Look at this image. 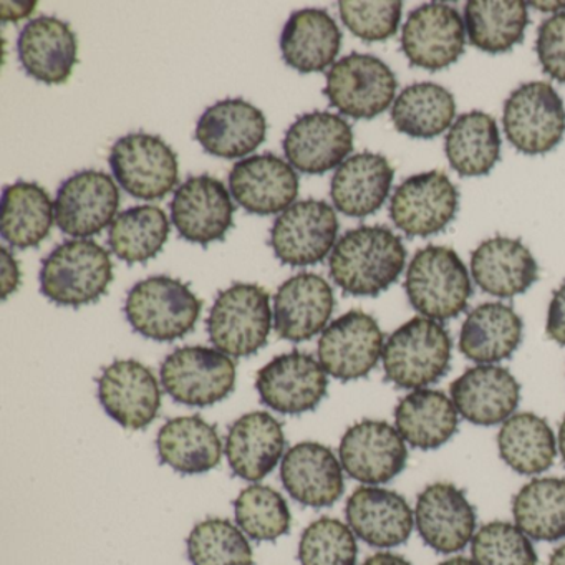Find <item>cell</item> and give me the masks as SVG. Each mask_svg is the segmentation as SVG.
Instances as JSON below:
<instances>
[{"mask_svg": "<svg viewBox=\"0 0 565 565\" xmlns=\"http://www.w3.org/2000/svg\"><path fill=\"white\" fill-rule=\"evenodd\" d=\"M502 461L519 475H539L554 465L557 445L551 426L534 413H515L498 435Z\"/></svg>", "mask_w": 565, "mask_h": 565, "instance_id": "obj_39", "label": "cell"}, {"mask_svg": "<svg viewBox=\"0 0 565 565\" xmlns=\"http://www.w3.org/2000/svg\"><path fill=\"white\" fill-rule=\"evenodd\" d=\"M356 557L355 534L339 519H317L300 535V565H356Z\"/></svg>", "mask_w": 565, "mask_h": 565, "instance_id": "obj_45", "label": "cell"}, {"mask_svg": "<svg viewBox=\"0 0 565 565\" xmlns=\"http://www.w3.org/2000/svg\"><path fill=\"white\" fill-rule=\"evenodd\" d=\"M125 316L135 332L157 342H173L193 332L203 300L183 280L153 276L131 287Z\"/></svg>", "mask_w": 565, "mask_h": 565, "instance_id": "obj_4", "label": "cell"}, {"mask_svg": "<svg viewBox=\"0 0 565 565\" xmlns=\"http://www.w3.org/2000/svg\"><path fill=\"white\" fill-rule=\"evenodd\" d=\"M527 6L542 12H557L565 9V2H529Z\"/></svg>", "mask_w": 565, "mask_h": 565, "instance_id": "obj_53", "label": "cell"}, {"mask_svg": "<svg viewBox=\"0 0 565 565\" xmlns=\"http://www.w3.org/2000/svg\"><path fill=\"white\" fill-rule=\"evenodd\" d=\"M405 290L413 309L436 322L465 312L472 297L468 267L445 246H426L415 254L406 270Z\"/></svg>", "mask_w": 565, "mask_h": 565, "instance_id": "obj_5", "label": "cell"}, {"mask_svg": "<svg viewBox=\"0 0 565 565\" xmlns=\"http://www.w3.org/2000/svg\"><path fill=\"white\" fill-rule=\"evenodd\" d=\"M282 148L290 167L300 173L323 174L345 163L352 153V127L330 111L300 115L287 130Z\"/></svg>", "mask_w": 565, "mask_h": 565, "instance_id": "obj_20", "label": "cell"}, {"mask_svg": "<svg viewBox=\"0 0 565 565\" xmlns=\"http://www.w3.org/2000/svg\"><path fill=\"white\" fill-rule=\"evenodd\" d=\"M256 388L264 405L280 415L313 412L327 396L329 379L316 356L292 350L257 372Z\"/></svg>", "mask_w": 565, "mask_h": 565, "instance_id": "obj_14", "label": "cell"}, {"mask_svg": "<svg viewBox=\"0 0 565 565\" xmlns=\"http://www.w3.org/2000/svg\"><path fill=\"white\" fill-rule=\"evenodd\" d=\"M471 274L482 292L511 299L531 289L539 266L521 239L495 236L472 250Z\"/></svg>", "mask_w": 565, "mask_h": 565, "instance_id": "obj_30", "label": "cell"}, {"mask_svg": "<svg viewBox=\"0 0 565 565\" xmlns=\"http://www.w3.org/2000/svg\"><path fill=\"white\" fill-rule=\"evenodd\" d=\"M548 565H565V544L558 545L548 558Z\"/></svg>", "mask_w": 565, "mask_h": 565, "instance_id": "obj_54", "label": "cell"}, {"mask_svg": "<svg viewBox=\"0 0 565 565\" xmlns=\"http://www.w3.org/2000/svg\"><path fill=\"white\" fill-rule=\"evenodd\" d=\"M0 253H2V299L6 300L21 286V267L8 247H2Z\"/></svg>", "mask_w": 565, "mask_h": 565, "instance_id": "obj_50", "label": "cell"}, {"mask_svg": "<svg viewBox=\"0 0 565 565\" xmlns=\"http://www.w3.org/2000/svg\"><path fill=\"white\" fill-rule=\"evenodd\" d=\"M403 241L386 226L347 231L329 259L333 282L353 297H379L405 270Z\"/></svg>", "mask_w": 565, "mask_h": 565, "instance_id": "obj_1", "label": "cell"}, {"mask_svg": "<svg viewBox=\"0 0 565 565\" xmlns=\"http://www.w3.org/2000/svg\"><path fill=\"white\" fill-rule=\"evenodd\" d=\"M535 52L544 74L565 84V11L539 25Z\"/></svg>", "mask_w": 565, "mask_h": 565, "instance_id": "obj_48", "label": "cell"}, {"mask_svg": "<svg viewBox=\"0 0 565 565\" xmlns=\"http://www.w3.org/2000/svg\"><path fill=\"white\" fill-rule=\"evenodd\" d=\"M339 220L326 201L306 200L287 207L270 230L269 244L280 263L306 267L322 263L335 247Z\"/></svg>", "mask_w": 565, "mask_h": 565, "instance_id": "obj_11", "label": "cell"}, {"mask_svg": "<svg viewBox=\"0 0 565 565\" xmlns=\"http://www.w3.org/2000/svg\"><path fill=\"white\" fill-rule=\"evenodd\" d=\"M547 335L565 345V282L552 296L547 312Z\"/></svg>", "mask_w": 565, "mask_h": 565, "instance_id": "obj_49", "label": "cell"}, {"mask_svg": "<svg viewBox=\"0 0 565 565\" xmlns=\"http://www.w3.org/2000/svg\"><path fill=\"white\" fill-rule=\"evenodd\" d=\"M206 327L220 352L234 359L254 355L266 347L273 327L269 292L257 284H233L217 294Z\"/></svg>", "mask_w": 565, "mask_h": 565, "instance_id": "obj_6", "label": "cell"}, {"mask_svg": "<svg viewBox=\"0 0 565 565\" xmlns=\"http://www.w3.org/2000/svg\"><path fill=\"white\" fill-rule=\"evenodd\" d=\"M458 409L439 390H413L395 408L396 429L413 448L429 451L458 431Z\"/></svg>", "mask_w": 565, "mask_h": 565, "instance_id": "obj_35", "label": "cell"}, {"mask_svg": "<svg viewBox=\"0 0 565 565\" xmlns=\"http://www.w3.org/2000/svg\"><path fill=\"white\" fill-rule=\"evenodd\" d=\"M382 329L370 313L350 310L333 320L319 339L320 365L342 382L365 379L383 353Z\"/></svg>", "mask_w": 565, "mask_h": 565, "instance_id": "obj_13", "label": "cell"}, {"mask_svg": "<svg viewBox=\"0 0 565 565\" xmlns=\"http://www.w3.org/2000/svg\"><path fill=\"white\" fill-rule=\"evenodd\" d=\"M170 221L158 206H135L115 217L108 233L111 253L127 264L154 259L170 237Z\"/></svg>", "mask_w": 565, "mask_h": 565, "instance_id": "obj_42", "label": "cell"}, {"mask_svg": "<svg viewBox=\"0 0 565 565\" xmlns=\"http://www.w3.org/2000/svg\"><path fill=\"white\" fill-rule=\"evenodd\" d=\"M0 8H2V21L18 22L21 19L29 18L38 8V2H9V0H4Z\"/></svg>", "mask_w": 565, "mask_h": 565, "instance_id": "obj_51", "label": "cell"}, {"mask_svg": "<svg viewBox=\"0 0 565 565\" xmlns=\"http://www.w3.org/2000/svg\"><path fill=\"white\" fill-rule=\"evenodd\" d=\"M108 161L120 186L138 200H163L180 181L177 153L157 135L138 131L120 138Z\"/></svg>", "mask_w": 565, "mask_h": 565, "instance_id": "obj_10", "label": "cell"}, {"mask_svg": "<svg viewBox=\"0 0 565 565\" xmlns=\"http://www.w3.org/2000/svg\"><path fill=\"white\" fill-rule=\"evenodd\" d=\"M445 153L459 177L491 173L501 158V135L494 118L479 110L459 115L446 135Z\"/></svg>", "mask_w": 565, "mask_h": 565, "instance_id": "obj_37", "label": "cell"}, {"mask_svg": "<svg viewBox=\"0 0 565 565\" xmlns=\"http://www.w3.org/2000/svg\"><path fill=\"white\" fill-rule=\"evenodd\" d=\"M419 537L439 554L462 551L476 534V511L466 492L451 482H435L416 499Z\"/></svg>", "mask_w": 565, "mask_h": 565, "instance_id": "obj_21", "label": "cell"}, {"mask_svg": "<svg viewBox=\"0 0 565 565\" xmlns=\"http://www.w3.org/2000/svg\"><path fill=\"white\" fill-rule=\"evenodd\" d=\"M55 204L41 184L18 181L2 193L0 234L9 246L18 249L38 247L47 239L55 220Z\"/></svg>", "mask_w": 565, "mask_h": 565, "instance_id": "obj_36", "label": "cell"}, {"mask_svg": "<svg viewBox=\"0 0 565 565\" xmlns=\"http://www.w3.org/2000/svg\"><path fill=\"white\" fill-rule=\"evenodd\" d=\"M465 24L469 42L488 54H504L524 41L527 4L521 0H471Z\"/></svg>", "mask_w": 565, "mask_h": 565, "instance_id": "obj_38", "label": "cell"}, {"mask_svg": "<svg viewBox=\"0 0 565 565\" xmlns=\"http://www.w3.org/2000/svg\"><path fill=\"white\" fill-rule=\"evenodd\" d=\"M343 471L363 484H385L405 469L408 448L398 429L382 419H362L339 446Z\"/></svg>", "mask_w": 565, "mask_h": 565, "instance_id": "obj_15", "label": "cell"}, {"mask_svg": "<svg viewBox=\"0 0 565 565\" xmlns=\"http://www.w3.org/2000/svg\"><path fill=\"white\" fill-rule=\"evenodd\" d=\"M266 135V115L243 98H230L201 115L194 137L206 153L234 160L254 153Z\"/></svg>", "mask_w": 565, "mask_h": 565, "instance_id": "obj_26", "label": "cell"}, {"mask_svg": "<svg viewBox=\"0 0 565 565\" xmlns=\"http://www.w3.org/2000/svg\"><path fill=\"white\" fill-rule=\"evenodd\" d=\"M524 323L512 307L486 302L471 310L459 333V352L479 365L509 359L522 342Z\"/></svg>", "mask_w": 565, "mask_h": 565, "instance_id": "obj_33", "label": "cell"}, {"mask_svg": "<svg viewBox=\"0 0 565 565\" xmlns=\"http://www.w3.org/2000/svg\"><path fill=\"white\" fill-rule=\"evenodd\" d=\"M161 385L177 403L186 406L216 405L236 386V363L210 347H181L161 363Z\"/></svg>", "mask_w": 565, "mask_h": 565, "instance_id": "obj_7", "label": "cell"}, {"mask_svg": "<svg viewBox=\"0 0 565 565\" xmlns=\"http://www.w3.org/2000/svg\"><path fill=\"white\" fill-rule=\"evenodd\" d=\"M18 55L29 77L45 85L65 84L78 62L77 35L67 22L42 15L22 29Z\"/></svg>", "mask_w": 565, "mask_h": 565, "instance_id": "obj_28", "label": "cell"}, {"mask_svg": "<svg viewBox=\"0 0 565 565\" xmlns=\"http://www.w3.org/2000/svg\"><path fill=\"white\" fill-rule=\"evenodd\" d=\"M342 45V31L326 9H302L292 12L280 35L284 62L299 74L326 71Z\"/></svg>", "mask_w": 565, "mask_h": 565, "instance_id": "obj_32", "label": "cell"}, {"mask_svg": "<svg viewBox=\"0 0 565 565\" xmlns=\"http://www.w3.org/2000/svg\"><path fill=\"white\" fill-rule=\"evenodd\" d=\"M105 413L125 429L150 426L160 415L161 388L150 366L138 360H115L97 379Z\"/></svg>", "mask_w": 565, "mask_h": 565, "instance_id": "obj_17", "label": "cell"}, {"mask_svg": "<svg viewBox=\"0 0 565 565\" xmlns=\"http://www.w3.org/2000/svg\"><path fill=\"white\" fill-rule=\"evenodd\" d=\"M284 449L282 423L267 412L246 413L227 431V465L244 481H263L284 458Z\"/></svg>", "mask_w": 565, "mask_h": 565, "instance_id": "obj_29", "label": "cell"}, {"mask_svg": "<svg viewBox=\"0 0 565 565\" xmlns=\"http://www.w3.org/2000/svg\"><path fill=\"white\" fill-rule=\"evenodd\" d=\"M558 449H561L562 461L565 465V418L562 419L561 428H558Z\"/></svg>", "mask_w": 565, "mask_h": 565, "instance_id": "obj_55", "label": "cell"}, {"mask_svg": "<svg viewBox=\"0 0 565 565\" xmlns=\"http://www.w3.org/2000/svg\"><path fill=\"white\" fill-rule=\"evenodd\" d=\"M241 531L256 542H273L286 535L292 524L289 504L269 486L253 484L234 501Z\"/></svg>", "mask_w": 565, "mask_h": 565, "instance_id": "obj_44", "label": "cell"}, {"mask_svg": "<svg viewBox=\"0 0 565 565\" xmlns=\"http://www.w3.org/2000/svg\"><path fill=\"white\" fill-rule=\"evenodd\" d=\"M515 525L535 541L565 537V479L539 478L522 486L512 499Z\"/></svg>", "mask_w": 565, "mask_h": 565, "instance_id": "obj_41", "label": "cell"}, {"mask_svg": "<svg viewBox=\"0 0 565 565\" xmlns=\"http://www.w3.org/2000/svg\"><path fill=\"white\" fill-rule=\"evenodd\" d=\"M438 565H476V562L468 557H451Z\"/></svg>", "mask_w": 565, "mask_h": 565, "instance_id": "obj_56", "label": "cell"}, {"mask_svg": "<svg viewBox=\"0 0 565 565\" xmlns=\"http://www.w3.org/2000/svg\"><path fill=\"white\" fill-rule=\"evenodd\" d=\"M466 29L459 12L431 2L415 9L402 31V51L413 67L439 72L465 54Z\"/></svg>", "mask_w": 565, "mask_h": 565, "instance_id": "obj_19", "label": "cell"}, {"mask_svg": "<svg viewBox=\"0 0 565 565\" xmlns=\"http://www.w3.org/2000/svg\"><path fill=\"white\" fill-rule=\"evenodd\" d=\"M502 127L509 143L521 153H548L565 135L564 102L547 82H529L505 100Z\"/></svg>", "mask_w": 565, "mask_h": 565, "instance_id": "obj_9", "label": "cell"}, {"mask_svg": "<svg viewBox=\"0 0 565 565\" xmlns=\"http://www.w3.org/2000/svg\"><path fill=\"white\" fill-rule=\"evenodd\" d=\"M476 565H537V552L531 537L511 522L482 525L471 542Z\"/></svg>", "mask_w": 565, "mask_h": 565, "instance_id": "obj_46", "label": "cell"}, {"mask_svg": "<svg viewBox=\"0 0 565 565\" xmlns=\"http://www.w3.org/2000/svg\"><path fill=\"white\" fill-rule=\"evenodd\" d=\"M456 409L466 422L495 426L514 415L521 385L504 366L478 365L466 370L449 386Z\"/></svg>", "mask_w": 565, "mask_h": 565, "instance_id": "obj_25", "label": "cell"}, {"mask_svg": "<svg viewBox=\"0 0 565 565\" xmlns=\"http://www.w3.org/2000/svg\"><path fill=\"white\" fill-rule=\"evenodd\" d=\"M158 458L181 475H203L220 466L223 441L216 426L201 416H178L161 426Z\"/></svg>", "mask_w": 565, "mask_h": 565, "instance_id": "obj_34", "label": "cell"}, {"mask_svg": "<svg viewBox=\"0 0 565 565\" xmlns=\"http://www.w3.org/2000/svg\"><path fill=\"white\" fill-rule=\"evenodd\" d=\"M339 12L343 24L353 35L365 42H383L398 31L403 4L399 0H340Z\"/></svg>", "mask_w": 565, "mask_h": 565, "instance_id": "obj_47", "label": "cell"}, {"mask_svg": "<svg viewBox=\"0 0 565 565\" xmlns=\"http://www.w3.org/2000/svg\"><path fill=\"white\" fill-rule=\"evenodd\" d=\"M230 191L247 213L273 216L292 206L299 194V177L277 154H254L234 164Z\"/></svg>", "mask_w": 565, "mask_h": 565, "instance_id": "obj_22", "label": "cell"}, {"mask_svg": "<svg viewBox=\"0 0 565 565\" xmlns=\"http://www.w3.org/2000/svg\"><path fill=\"white\" fill-rule=\"evenodd\" d=\"M362 565H413L405 557L392 552H379V554L370 555Z\"/></svg>", "mask_w": 565, "mask_h": 565, "instance_id": "obj_52", "label": "cell"}, {"mask_svg": "<svg viewBox=\"0 0 565 565\" xmlns=\"http://www.w3.org/2000/svg\"><path fill=\"white\" fill-rule=\"evenodd\" d=\"M459 210V191L443 171L415 174L392 196L390 217L408 237H428L445 231Z\"/></svg>", "mask_w": 565, "mask_h": 565, "instance_id": "obj_12", "label": "cell"}, {"mask_svg": "<svg viewBox=\"0 0 565 565\" xmlns=\"http://www.w3.org/2000/svg\"><path fill=\"white\" fill-rule=\"evenodd\" d=\"M171 221L188 243L206 247L223 241L234 226V207L223 181L210 174L190 177L174 193Z\"/></svg>", "mask_w": 565, "mask_h": 565, "instance_id": "obj_18", "label": "cell"}, {"mask_svg": "<svg viewBox=\"0 0 565 565\" xmlns=\"http://www.w3.org/2000/svg\"><path fill=\"white\" fill-rule=\"evenodd\" d=\"M41 292L51 302L78 309L98 302L114 282L110 253L92 239L58 244L42 263Z\"/></svg>", "mask_w": 565, "mask_h": 565, "instance_id": "obj_2", "label": "cell"}, {"mask_svg": "<svg viewBox=\"0 0 565 565\" xmlns=\"http://www.w3.org/2000/svg\"><path fill=\"white\" fill-rule=\"evenodd\" d=\"M451 349V337L443 323L413 317L383 347L385 379L405 390L433 385L448 373Z\"/></svg>", "mask_w": 565, "mask_h": 565, "instance_id": "obj_3", "label": "cell"}, {"mask_svg": "<svg viewBox=\"0 0 565 565\" xmlns=\"http://www.w3.org/2000/svg\"><path fill=\"white\" fill-rule=\"evenodd\" d=\"M345 515L353 534L379 548L405 544L415 524L406 499L376 486L355 489L347 501Z\"/></svg>", "mask_w": 565, "mask_h": 565, "instance_id": "obj_27", "label": "cell"}, {"mask_svg": "<svg viewBox=\"0 0 565 565\" xmlns=\"http://www.w3.org/2000/svg\"><path fill=\"white\" fill-rule=\"evenodd\" d=\"M393 170L383 154H353L337 168L330 183L333 206L349 217H366L385 204L392 190Z\"/></svg>", "mask_w": 565, "mask_h": 565, "instance_id": "obj_31", "label": "cell"}, {"mask_svg": "<svg viewBox=\"0 0 565 565\" xmlns=\"http://www.w3.org/2000/svg\"><path fill=\"white\" fill-rule=\"evenodd\" d=\"M335 309L332 287L319 274L300 273L287 279L274 299V329L280 339L300 343L327 329Z\"/></svg>", "mask_w": 565, "mask_h": 565, "instance_id": "obj_23", "label": "cell"}, {"mask_svg": "<svg viewBox=\"0 0 565 565\" xmlns=\"http://www.w3.org/2000/svg\"><path fill=\"white\" fill-rule=\"evenodd\" d=\"M456 102L451 92L431 82L409 85L396 98L392 121L406 137L431 140L451 128Z\"/></svg>", "mask_w": 565, "mask_h": 565, "instance_id": "obj_40", "label": "cell"}, {"mask_svg": "<svg viewBox=\"0 0 565 565\" xmlns=\"http://www.w3.org/2000/svg\"><path fill=\"white\" fill-rule=\"evenodd\" d=\"M120 203V190L110 174L100 170H84L58 188L55 223L62 233L87 239L111 226Z\"/></svg>", "mask_w": 565, "mask_h": 565, "instance_id": "obj_16", "label": "cell"}, {"mask_svg": "<svg viewBox=\"0 0 565 565\" xmlns=\"http://www.w3.org/2000/svg\"><path fill=\"white\" fill-rule=\"evenodd\" d=\"M193 565H254L246 534L230 519L207 518L198 522L186 541Z\"/></svg>", "mask_w": 565, "mask_h": 565, "instance_id": "obj_43", "label": "cell"}, {"mask_svg": "<svg viewBox=\"0 0 565 565\" xmlns=\"http://www.w3.org/2000/svg\"><path fill=\"white\" fill-rule=\"evenodd\" d=\"M396 82L392 68L375 55L353 54L340 58L327 72L323 95L330 107L355 120H372L395 104Z\"/></svg>", "mask_w": 565, "mask_h": 565, "instance_id": "obj_8", "label": "cell"}, {"mask_svg": "<svg viewBox=\"0 0 565 565\" xmlns=\"http://www.w3.org/2000/svg\"><path fill=\"white\" fill-rule=\"evenodd\" d=\"M280 481L307 508H330L345 491L342 462L329 446L316 441L297 443L284 455Z\"/></svg>", "mask_w": 565, "mask_h": 565, "instance_id": "obj_24", "label": "cell"}]
</instances>
